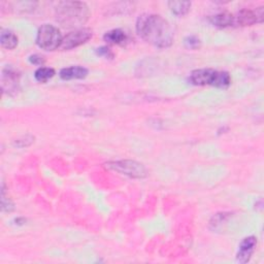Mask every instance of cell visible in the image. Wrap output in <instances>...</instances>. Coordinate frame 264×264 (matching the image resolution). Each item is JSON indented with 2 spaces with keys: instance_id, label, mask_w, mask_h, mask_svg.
<instances>
[{
  "instance_id": "obj_10",
  "label": "cell",
  "mask_w": 264,
  "mask_h": 264,
  "mask_svg": "<svg viewBox=\"0 0 264 264\" xmlns=\"http://www.w3.org/2000/svg\"><path fill=\"white\" fill-rule=\"evenodd\" d=\"M88 74V70L82 66H71L63 68L60 71V77L63 80H74V79H84Z\"/></svg>"
},
{
  "instance_id": "obj_15",
  "label": "cell",
  "mask_w": 264,
  "mask_h": 264,
  "mask_svg": "<svg viewBox=\"0 0 264 264\" xmlns=\"http://www.w3.org/2000/svg\"><path fill=\"white\" fill-rule=\"evenodd\" d=\"M55 74V71L53 68H49V67H41L35 71V79L36 81L41 82V83H46L48 82L50 79H52Z\"/></svg>"
},
{
  "instance_id": "obj_5",
  "label": "cell",
  "mask_w": 264,
  "mask_h": 264,
  "mask_svg": "<svg viewBox=\"0 0 264 264\" xmlns=\"http://www.w3.org/2000/svg\"><path fill=\"white\" fill-rule=\"evenodd\" d=\"M106 166L109 169L128 175L130 178L140 179V178H144L146 175L145 167L142 164L135 161H130V160L115 161V162L107 163Z\"/></svg>"
},
{
  "instance_id": "obj_6",
  "label": "cell",
  "mask_w": 264,
  "mask_h": 264,
  "mask_svg": "<svg viewBox=\"0 0 264 264\" xmlns=\"http://www.w3.org/2000/svg\"><path fill=\"white\" fill-rule=\"evenodd\" d=\"M92 37V31L88 28H81L68 33L62 40L61 48L63 50H70L76 47H79L89 41Z\"/></svg>"
},
{
  "instance_id": "obj_8",
  "label": "cell",
  "mask_w": 264,
  "mask_h": 264,
  "mask_svg": "<svg viewBox=\"0 0 264 264\" xmlns=\"http://www.w3.org/2000/svg\"><path fill=\"white\" fill-rule=\"evenodd\" d=\"M20 76L12 68H7L3 73V89L8 94H15L19 90Z\"/></svg>"
},
{
  "instance_id": "obj_11",
  "label": "cell",
  "mask_w": 264,
  "mask_h": 264,
  "mask_svg": "<svg viewBox=\"0 0 264 264\" xmlns=\"http://www.w3.org/2000/svg\"><path fill=\"white\" fill-rule=\"evenodd\" d=\"M126 40L127 35L121 29H114L104 34V41L111 45H123Z\"/></svg>"
},
{
  "instance_id": "obj_9",
  "label": "cell",
  "mask_w": 264,
  "mask_h": 264,
  "mask_svg": "<svg viewBox=\"0 0 264 264\" xmlns=\"http://www.w3.org/2000/svg\"><path fill=\"white\" fill-rule=\"evenodd\" d=\"M255 245H256V239L254 237L245 239L240 246V252L238 254V261L241 263L248 262L254 251Z\"/></svg>"
},
{
  "instance_id": "obj_4",
  "label": "cell",
  "mask_w": 264,
  "mask_h": 264,
  "mask_svg": "<svg viewBox=\"0 0 264 264\" xmlns=\"http://www.w3.org/2000/svg\"><path fill=\"white\" fill-rule=\"evenodd\" d=\"M62 35L59 29L53 25H43L37 32L36 43L40 48L47 51H54L61 47Z\"/></svg>"
},
{
  "instance_id": "obj_17",
  "label": "cell",
  "mask_w": 264,
  "mask_h": 264,
  "mask_svg": "<svg viewBox=\"0 0 264 264\" xmlns=\"http://www.w3.org/2000/svg\"><path fill=\"white\" fill-rule=\"evenodd\" d=\"M29 60H30L31 63L36 64V65H42L45 62V59L40 55H32V56H30V58H29Z\"/></svg>"
},
{
  "instance_id": "obj_2",
  "label": "cell",
  "mask_w": 264,
  "mask_h": 264,
  "mask_svg": "<svg viewBox=\"0 0 264 264\" xmlns=\"http://www.w3.org/2000/svg\"><path fill=\"white\" fill-rule=\"evenodd\" d=\"M90 16L89 9L85 3L61 2L56 7V19L67 28L85 24Z\"/></svg>"
},
{
  "instance_id": "obj_16",
  "label": "cell",
  "mask_w": 264,
  "mask_h": 264,
  "mask_svg": "<svg viewBox=\"0 0 264 264\" xmlns=\"http://www.w3.org/2000/svg\"><path fill=\"white\" fill-rule=\"evenodd\" d=\"M185 44H186V46H187L188 48H190V49H196V48L199 47L200 42H199V40H198L197 37H195V36H188V37L185 40Z\"/></svg>"
},
{
  "instance_id": "obj_12",
  "label": "cell",
  "mask_w": 264,
  "mask_h": 264,
  "mask_svg": "<svg viewBox=\"0 0 264 264\" xmlns=\"http://www.w3.org/2000/svg\"><path fill=\"white\" fill-rule=\"evenodd\" d=\"M210 20L213 25H215L217 27H221V28L231 26L234 23V17L227 12L217 14V15L211 17Z\"/></svg>"
},
{
  "instance_id": "obj_3",
  "label": "cell",
  "mask_w": 264,
  "mask_h": 264,
  "mask_svg": "<svg viewBox=\"0 0 264 264\" xmlns=\"http://www.w3.org/2000/svg\"><path fill=\"white\" fill-rule=\"evenodd\" d=\"M190 81L194 85L205 86L211 85L219 88H226L230 85V76L226 71H218L215 69H197L190 74Z\"/></svg>"
},
{
  "instance_id": "obj_1",
  "label": "cell",
  "mask_w": 264,
  "mask_h": 264,
  "mask_svg": "<svg viewBox=\"0 0 264 264\" xmlns=\"http://www.w3.org/2000/svg\"><path fill=\"white\" fill-rule=\"evenodd\" d=\"M138 35L155 47L164 49L173 43V30L170 24L160 15L144 14L136 22Z\"/></svg>"
},
{
  "instance_id": "obj_18",
  "label": "cell",
  "mask_w": 264,
  "mask_h": 264,
  "mask_svg": "<svg viewBox=\"0 0 264 264\" xmlns=\"http://www.w3.org/2000/svg\"><path fill=\"white\" fill-rule=\"evenodd\" d=\"M97 53H98L99 55H101V56H104L105 58H111V57L114 56L112 53L109 51V49H107V48H105V47H102V48L98 49Z\"/></svg>"
},
{
  "instance_id": "obj_14",
  "label": "cell",
  "mask_w": 264,
  "mask_h": 264,
  "mask_svg": "<svg viewBox=\"0 0 264 264\" xmlns=\"http://www.w3.org/2000/svg\"><path fill=\"white\" fill-rule=\"evenodd\" d=\"M168 6L173 14H175L177 16H184L190 11L191 3H189V2H170V3H168Z\"/></svg>"
},
{
  "instance_id": "obj_7",
  "label": "cell",
  "mask_w": 264,
  "mask_h": 264,
  "mask_svg": "<svg viewBox=\"0 0 264 264\" xmlns=\"http://www.w3.org/2000/svg\"><path fill=\"white\" fill-rule=\"evenodd\" d=\"M263 17V8H258L256 10H243L237 15V17H234V23L241 26H250L255 23H261Z\"/></svg>"
},
{
  "instance_id": "obj_13",
  "label": "cell",
  "mask_w": 264,
  "mask_h": 264,
  "mask_svg": "<svg viewBox=\"0 0 264 264\" xmlns=\"http://www.w3.org/2000/svg\"><path fill=\"white\" fill-rule=\"evenodd\" d=\"M0 43L2 46L8 50H13L18 45L17 35L10 30H3L2 35H0Z\"/></svg>"
}]
</instances>
